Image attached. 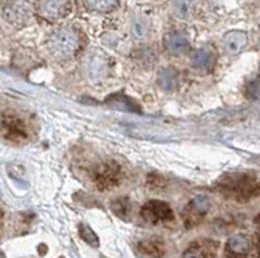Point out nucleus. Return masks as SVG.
I'll return each mask as SVG.
<instances>
[{
  "label": "nucleus",
  "instance_id": "obj_11",
  "mask_svg": "<svg viewBox=\"0 0 260 258\" xmlns=\"http://www.w3.org/2000/svg\"><path fill=\"white\" fill-rule=\"evenodd\" d=\"M250 243L242 235L232 236L225 246L224 258H247Z\"/></svg>",
  "mask_w": 260,
  "mask_h": 258
},
{
  "label": "nucleus",
  "instance_id": "obj_20",
  "mask_svg": "<svg viewBox=\"0 0 260 258\" xmlns=\"http://www.w3.org/2000/svg\"><path fill=\"white\" fill-rule=\"evenodd\" d=\"M255 250H256V258H260V232L255 234Z\"/></svg>",
  "mask_w": 260,
  "mask_h": 258
},
{
  "label": "nucleus",
  "instance_id": "obj_17",
  "mask_svg": "<svg viewBox=\"0 0 260 258\" xmlns=\"http://www.w3.org/2000/svg\"><path fill=\"white\" fill-rule=\"evenodd\" d=\"M78 234H80V238L85 241L86 244H89L92 248H98L99 246V238L96 236L94 231L90 229V226L85 225V223H81L78 226Z\"/></svg>",
  "mask_w": 260,
  "mask_h": 258
},
{
  "label": "nucleus",
  "instance_id": "obj_14",
  "mask_svg": "<svg viewBox=\"0 0 260 258\" xmlns=\"http://www.w3.org/2000/svg\"><path fill=\"white\" fill-rule=\"evenodd\" d=\"M192 66L199 70H210L215 62V55L210 50H199L192 55Z\"/></svg>",
  "mask_w": 260,
  "mask_h": 258
},
{
  "label": "nucleus",
  "instance_id": "obj_16",
  "mask_svg": "<svg viewBox=\"0 0 260 258\" xmlns=\"http://www.w3.org/2000/svg\"><path fill=\"white\" fill-rule=\"evenodd\" d=\"M111 209L117 215L118 218H126L129 217L130 211H132V204L127 197H120V199L113 200L111 203Z\"/></svg>",
  "mask_w": 260,
  "mask_h": 258
},
{
  "label": "nucleus",
  "instance_id": "obj_13",
  "mask_svg": "<svg viewBox=\"0 0 260 258\" xmlns=\"http://www.w3.org/2000/svg\"><path fill=\"white\" fill-rule=\"evenodd\" d=\"M107 103L110 105L115 106V108L120 109V110H127V112H133V113H141V108L137 105L136 101L127 97L126 95L124 94H116L110 96L107 99Z\"/></svg>",
  "mask_w": 260,
  "mask_h": 258
},
{
  "label": "nucleus",
  "instance_id": "obj_22",
  "mask_svg": "<svg viewBox=\"0 0 260 258\" xmlns=\"http://www.w3.org/2000/svg\"><path fill=\"white\" fill-rule=\"evenodd\" d=\"M255 222H256L257 225H260V214L256 215V218H255Z\"/></svg>",
  "mask_w": 260,
  "mask_h": 258
},
{
  "label": "nucleus",
  "instance_id": "obj_1",
  "mask_svg": "<svg viewBox=\"0 0 260 258\" xmlns=\"http://www.w3.org/2000/svg\"><path fill=\"white\" fill-rule=\"evenodd\" d=\"M216 191L237 203H248L260 196V178L252 173L225 174L216 182Z\"/></svg>",
  "mask_w": 260,
  "mask_h": 258
},
{
  "label": "nucleus",
  "instance_id": "obj_19",
  "mask_svg": "<svg viewBox=\"0 0 260 258\" xmlns=\"http://www.w3.org/2000/svg\"><path fill=\"white\" fill-rule=\"evenodd\" d=\"M134 32H136L138 36L145 35L146 30H145V26H143V24H141V22H136V25H134Z\"/></svg>",
  "mask_w": 260,
  "mask_h": 258
},
{
  "label": "nucleus",
  "instance_id": "obj_23",
  "mask_svg": "<svg viewBox=\"0 0 260 258\" xmlns=\"http://www.w3.org/2000/svg\"><path fill=\"white\" fill-rule=\"evenodd\" d=\"M0 258H6V255H4V253L0 250Z\"/></svg>",
  "mask_w": 260,
  "mask_h": 258
},
{
  "label": "nucleus",
  "instance_id": "obj_8",
  "mask_svg": "<svg viewBox=\"0 0 260 258\" xmlns=\"http://www.w3.org/2000/svg\"><path fill=\"white\" fill-rule=\"evenodd\" d=\"M219 252V241L202 239L190 244L182 258H216Z\"/></svg>",
  "mask_w": 260,
  "mask_h": 258
},
{
  "label": "nucleus",
  "instance_id": "obj_12",
  "mask_svg": "<svg viewBox=\"0 0 260 258\" xmlns=\"http://www.w3.org/2000/svg\"><path fill=\"white\" fill-rule=\"evenodd\" d=\"M247 36L242 31H231L222 39V47L228 53H238L246 46Z\"/></svg>",
  "mask_w": 260,
  "mask_h": 258
},
{
  "label": "nucleus",
  "instance_id": "obj_3",
  "mask_svg": "<svg viewBox=\"0 0 260 258\" xmlns=\"http://www.w3.org/2000/svg\"><path fill=\"white\" fill-rule=\"evenodd\" d=\"M92 183L99 191H108L118 187L124 179V170L121 165L108 160L94 167L91 173Z\"/></svg>",
  "mask_w": 260,
  "mask_h": 258
},
{
  "label": "nucleus",
  "instance_id": "obj_7",
  "mask_svg": "<svg viewBox=\"0 0 260 258\" xmlns=\"http://www.w3.org/2000/svg\"><path fill=\"white\" fill-rule=\"evenodd\" d=\"M137 252L146 258H164L167 241L161 236H148L137 243Z\"/></svg>",
  "mask_w": 260,
  "mask_h": 258
},
{
  "label": "nucleus",
  "instance_id": "obj_18",
  "mask_svg": "<svg viewBox=\"0 0 260 258\" xmlns=\"http://www.w3.org/2000/svg\"><path fill=\"white\" fill-rule=\"evenodd\" d=\"M85 6L90 9V11H95V12H110L117 8L120 6L118 2H112V0H103V2H86Z\"/></svg>",
  "mask_w": 260,
  "mask_h": 258
},
{
  "label": "nucleus",
  "instance_id": "obj_2",
  "mask_svg": "<svg viewBox=\"0 0 260 258\" xmlns=\"http://www.w3.org/2000/svg\"><path fill=\"white\" fill-rule=\"evenodd\" d=\"M31 125L18 112L7 109L0 112V135L13 144H24L30 140Z\"/></svg>",
  "mask_w": 260,
  "mask_h": 258
},
{
  "label": "nucleus",
  "instance_id": "obj_15",
  "mask_svg": "<svg viewBox=\"0 0 260 258\" xmlns=\"http://www.w3.org/2000/svg\"><path fill=\"white\" fill-rule=\"evenodd\" d=\"M157 82L167 91L175 90L178 82V73L175 69H162L157 76Z\"/></svg>",
  "mask_w": 260,
  "mask_h": 258
},
{
  "label": "nucleus",
  "instance_id": "obj_9",
  "mask_svg": "<svg viewBox=\"0 0 260 258\" xmlns=\"http://www.w3.org/2000/svg\"><path fill=\"white\" fill-rule=\"evenodd\" d=\"M37 6L39 16L50 22L65 17L72 11L71 2H39Z\"/></svg>",
  "mask_w": 260,
  "mask_h": 258
},
{
  "label": "nucleus",
  "instance_id": "obj_4",
  "mask_svg": "<svg viewBox=\"0 0 260 258\" xmlns=\"http://www.w3.org/2000/svg\"><path fill=\"white\" fill-rule=\"evenodd\" d=\"M81 47V35L73 29H61L50 39V48L60 57H69Z\"/></svg>",
  "mask_w": 260,
  "mask_h": 258
},
{
  "label": "nucleus",
  "instance_id": "obj_21",
  "mask_svg": "<svg viewBox=\"0 0 260 258\" xmlns=\"http://www.w3.org/2000/svg\"><path fill=\"white\" fill-rule=\"evenodd\" d=\"M2 223H3V213L0 210V229H2Z\"/></svg>",
  "mask_w": 260,
  "mask_h": 258
},
{
  "label": "nucleus",
  "instance_id": "obj_6",
  "mask_svg": "<svg viewBox=\"0 0 260 258\" xmlns=\"http://www.w3.org/2000/svg\"><path fill=\"white\" fill-rule=\"evenodd\" d=\"M211 206V201L207 196H197L191 200L183 213V223L187 229L198 226L204 219Z\"/></svg>",
  "mask_w": 260,
  "mask_h": 258
},
{
  "label": "nucleus",
  "instance_id": "obj_10",
  "mask_svg": "<svg viewBox=\"0 0 260 258\" xmlns=\"http://www.w3.org/2000/svg\"><path fill=\"white\" fill-rule=\"evenodd\" d=\"M164 47L172 55H181L189 50V39L182 31H172L166 34L162 39Z\"/></svg>",
  "mask_w": 260,
  "mask_h": 258
},
{
  "label": "nucleus",
  "instance_id": "obj_5",
  "mask_svg": "<svg viewBox=\"0 0 260 258\" xmlns=\"http://www.w3.org/2000/svg\"><path fill=\"white\" fill-rule=\"evenodd\" d=\"M141 217L148 223H167L175 219V213L169 204L160 200L147 201L141 209Z\"/></svg>",
  "mask_w": 260,
  "mask_h": 258
}]
</instances>
